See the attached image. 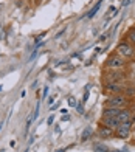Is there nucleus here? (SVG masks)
Wrapping results in <instances>:
<instances>
[{
	"instance_id": "obj_19",
	"label": "nucleus",
	"mask_w": 135,
	"mask_h": 152,
	"mask_svg": "<svg viewBox=\"0 0 135 152\" xmlns=\"http://www.w3.org/2000/svg\"><path fill=\"white\" fill-rule=\"evenodd\" d=\"M129 3H131V0H123V6H127Z\"/></svg>"
},
{
	"instance_id": "obj_9",
	"label": "nucleus",
	"mask_w": 135,
	"mask_h": 152,
	"mask_svg": "<svg viewBox=\"0 0 135 152\" xmlns=\"http://www.w3.org/2000/svg\"><path fill=\"white\" fill-rule=\"evenodd\" d=\"M98 135H99V138H112L113 137V130L103 126V124H99L98 126Z\"/></svg>"
},
{
	"instance_id": "obj_2",
	"label": "nucleus",
	"mask_w": 135,
	"mask_h": 152,
	"mask_svg": "<svg viewBox=\"0 0 135 152\" xmlns=\"http://www.w3.org/2000/svg\"><path fill=\"white\" fill-rule=\"evenodd\" d=\"M127 67V61H124L123 58H120L118 54H110L106 61V68L107 70H121L124 72V68Z\"/></svg>"
},
{
	"instance_id": "obj_17",
	"label": "nucleus",
	"mask_w": 135,
	"mask_h": 152,
	"mask_svg": "<svg viewBox=\"0 0 135 152\" xmlns=\"http://www.w3.org/2000/svg\"><path fill=\"white\" fill-rule=\"evenodd\" d=\"M131 140H132V143L135 144V130H132V134H131Z\"/></svg>"
},
{
	"instance_id": "obj_15",
	"label": "nucleus",
	"mask_w": 135,
	"mask_h": 152,
	"mask_svg": "<svg viewBox=\"0 0 135 152\" xmlns=\"http://www.w3.org/2000/svg\"><path fill=\"white\" fill-rule=\"evenodd\" d=\"M87 99H89V88L85 90V93H84V98H82V102H87Z\"/></svg>"
},
{
	"instance_id": "obj_3",
	"label": "nucleus",
	"mask_w": 135,
	"mask_h": 152,
	"mask_svg": "<svg viewBox=\"0 0 135 152\" xmlns=\"http://www.w3.org/2000/svg\"><path fill=\"white\" fill-rule=\"evenodd\" d=\"M106 106L109 107H115V109H126L129 106V98L124 96L123 93L120 95H112L106 99Z\"/></svg>"
},
{
	"instance_id": "obj_7",
	"label": "nucleus",
	"mask_w": 135,
	"mask_h": 152,
	"mask_svg": "<svg viewBox=\"0 0 135 152\" xmlns=\"http://www.w3.org/2000/svg\"><path fill=\"white\" fill-rule=\"evenodd\" d=\"M132 116H134L132 110L129 107H126V109H120V112L117 115V120L120 123H132Z\"/></svg>"
},
{
	"instance_id": "obj_4",
	"label": "nucleus",
	"mask_w": 135,
	"mask_h": 152,
	"mask_svg": "<svg viewBox=\"0 0 135 152\" xmlns=\"http://www.w3.org/2000/svg\"><path fill=\"white\" fill-rule=\"evenodd\" d=\"M131 134H132V123H120L118 127L113 130V137L120 138V140L131 138Z\"/></svg>"
},
{
	"instance_id": "obj_24",
	"label": "nucleus",
	"mask_w": 135,
	"mask_h": 152,
	"mask_svg": "<svg viewBox=\"0 0 135 152\" xmlns=\"http://www.w3.org/2000/svg\"><path fill=\"white\" fill-rule=\"evenodd\" d=\"M0 8H2V5H0Z\"/></svg>"
},
{
	"instance_id": "obj_12",
	"label": "nucleus",
	"mask_w": 135,
	"mask_h": 152,
	"mask_svg": "<svg viewBox=\"0 0 135 152\" xmlns=\"http://www.w3.org/2000/svg\"><path fill=\"white\" fill-rule=\"evenodd\" d=\"M120 112V109H115V107H109V106H106L103 109V116H117Z\"/></svg>"
},
{
	"instance_id": "obj_20",
	"label": "nucleus",
	"mask_w": 135,
	"mask_h": 152,
	"mask_svg": "<svg viewBox=\"0 0 135 152\" xmlns=\"http://www.w3.org/2000/svg\"><path fill=\"white\" fill-rule=\"evenodd\" d=\"M47 102H48V106H50V104H53V102H55V101H53V98L50 96V98H48V101H47Z\"/></svg>"
},
{
	"instance_id": "obj_16",
	"label": "nucleus",
	"mask_w": 135,
	"mask_h": 152,
	"mask_svg": "<svg viewBox=\"0 0 135 152\" xmlns=\"http://www.w3.org/2000/svg\"><path fill=\"white\" fill-rule=\"evenodd\" d=\"M53 121H55V115H51L50 118L47 120V123H48V126H51V124H53Z\"/></svg>"
},
{
	"instance_id": "obj_14",
	"label": "nucleus",
	"mask_w": 135,
	"mask_h": 152,
	"mask_svg": "<svg viewBox=\"0 0 135 152\" xmlns=\"http://www.w3.org/2000/svg\"><path fill=\"white\" fill-rule=\"evenodd\" d=\"M69 106H70V107H76V106H78V101L73 98V96H70V98H69Z\"/></svg>"
},
{
	"instance_id": "obj_18",
	"label": "nucleus",
	"mask_w": 135,
	"mask_h": 152,
	"mask_svg": "<svg viewBox=\"0 0 135 152\" xmlns=\"http://www.w3.org/2000/svg\"><path fill=\"white\" fill-rule=\"evenodd\" d=\"M132 130H135V115L132 116Z\"/></svg>"
},
{
	"instance_id": "obj_10",
	"label": "nucleus",
	"mask_w": 135,
	"mask_h": 152,
	"mask_svg": "<svg viewBox=\"0 0 135 152\" xmlns=\"http://www.w3.org/2000/svg\"><path fill=\"white\" fill-rule=\"evenodd\" d=\"M124 40H126L127 44H131L132 47H135V26H132V28H129V30L126 31Z\"/></svg>"
},
{
	"instance_id": "obj_5",
	"label": "nucleus",
	"mask_w": 135,
	"mask_h": 152,
	"mask_svg": "<svg viewBox=\"0 0 135 152\" xmlns=\"http://www.w3.org/2000/svg\"><path fill=\"white\" fill-rule=\"evenodd\" d=\"M124 79V72L121 70H104V82H121Z\"/></svg>"
},
{
	"instance_id": "obj_11",
	"label": "nucleus",
	"mask_w": 135,
	"mask_h": 152,
	"mask_svg": "<svg viewBox=\"0 0 135 152\" xmlns=\"http://www.w3.org/2000/svg\"><path fill=\"white\" fill-rule=\"evenodd\" d=\"M101 5H103V0H98V2H96L95 5L92 6V10H90V11H87V14H85V17H87V19H93V17H95V14H96V12L99 11V8H101Z\"/></svg>"
},
{
	"instance_id": "obj_21",
	"label": "nucleus",
	"mask_w": 135,
	"mask_h": 152,
	"mask_svg": "<svg viewBox=\"0 0 135 152\" xmlns=\"http://www.w3.org/2000/svg\"><path fill=\"white\" fill-rule=\"evenodd\" d=\"M47 93H48V87H45V88H44V96H47Z\"/></svg>"
},
{
	"instance_id": "obj_8",
	"label": "nucleus",
	"mask_w": 135,
	"mask_h": 152,
	"mask_svg": "<svg viewBox=\"0 0 135 152\" xmlns=\"http://www.w3.org/2000/svg\"><path fill=\"white\" fill-rule=\"evenodd\" d=\"M99 124H103V126L109 127V129H112V130H115V129L118 127L120 121L117 120V116H103Z\"/></svg>"
},
{
	"instance_id": "obj_1",
	"label": "nucleus",
	"mask_w": 135,
	"mask_h": 152,
	"mask_svg": "<svg viewBox=\"0 0 135 152\" xmlns=\"http://www.w3.org/2000/svg\"><path fill=\"white\" fill-rule=\"evenodd\" d=\"M115 54H118L120 58H123L124 61H132L135 59V47H132L131 44H127L126 40L120 42L115 48Z\"/></svg>"
},
{
	"instance_id": "obj_22",
	"label": "nucleus",
	"mask_w": 135,
	"mask_h": 152,
	"mask_svg": "<svg viewBox=\"0 0 135 152\" xmlns=\"http://www.w3.org/2000/svg\"><path fill=\"white\" fill-rule=\"evenodd\" d=\"M120 152H129V149H127V148H123V149H120Z\"/></svg>"
},
{
	"instance_id": "obj_6",
	"label": "nucleus",
	"mask_w": 135,
	"mask_h": 152,
	"mask_svg": "<svg viewBox=\"0 0 135 152\" xmlns=\"http://www.w3.org/2000/svg\"><path fill=\"white\" fill-rule=\"evenodd\" d=\"M104 92L110 95H120L124 92V86L121 82H104Z\"/></svg>"
},
{
	"instance_id": "obj_23",
	"label": "nucleus",
	"mask_w": 135,
	"mask_h": 152,
	"mask_svg": "<svg viewBox=\"0 0 135 152\" xmlns=\"http://www.w3.org/2000/svg\"><path fill=\"white\" fill-rule=\"evenodd\" d=\"M0 130H2V124H0Z\"/></svg>"
},
{
	"instance_id": "obj_13",
	"label": "nucleus",
	"mask_w": 135,
	"mask_h": 152,
	"mask_svg": "<svg viewBox=\"0 0 135 152\" xmlns=\"http://www.w3.org/2000/svg\"><path fill=\"white\" fill-rule=\"evenodd\" d=\"M90 137H92V129H90V127H87V129L84 130V132H82V137H81V140L85 141L87 138H90Z\"/></svg>"
}]
</instances>
